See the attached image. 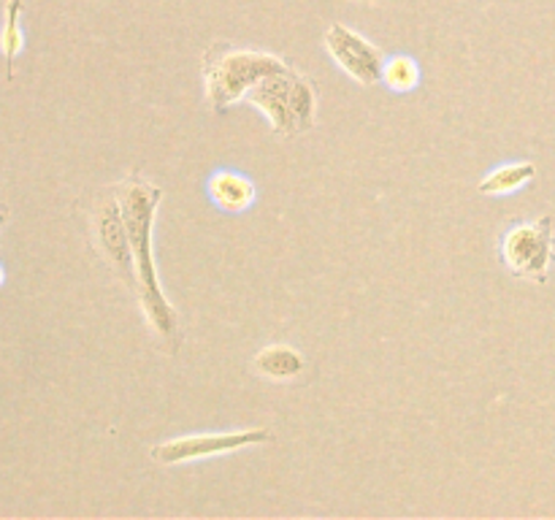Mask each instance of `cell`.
Segmentation results:
<instances>
[{
    "mask_svg": "<svg viewBox=\"0 0 555 520\" xmlns=\"http://www.w3.org/2000/svg\"><path fill=\"white\" fill-rule=\"evenodd\" d=\"M119 206H122L125 227H128L130 255H133L135 269V301L144 312L146 323L155 330L157 339L166 344V350L177 352L182 344V328L179 317L168 298L163 296L160 276L155 269V255H152V227H155L157 206L163 200V190L157 184L146 182L141 173H130L125 182L117 184Z\"/></svg>",
    "mask_w": 555,
    "mask_h": 520,
    "instance_id": "1",
    "label": "cell"
},
{
    "mask_svg": "<svg viewBox=\"0 0 555 520\" xmlns=\"http://www.w3.org/2000/svg\"><path fill=\"white\" fill-rule=\"evenodd\" d=\"M282 68H287V60L274 52H258V49L211 43L204 52V60H201L206 103L211 106V112L225 114L233 103L244 101L247 92L253 90L263 76Z\"/></svg>",
    "mask_w": 555,
    "mask_h": 520,
    "instance_id": "2",
    "label": "cell"
},
{
    "mask_svg": "<svg viewBox=\"0 0 555 520\" xmlns=\"http://www.w3.org/2000/svg\"><path fill=\"white\" fill-rule=\"evenodd\" d=\"M244 101L266 114L271 130L282 139L307 133L318 122V92H314L312 79L293 70L291 65L263 76Z\"/></svg>",
    "mask_w": 555,
    "mask_h": 520,
    "instance_id": "3",
    "label": "cell"
},
{
    "mask_svg": "<svg viewBox=\"0 0 555 520\" xmlns=\"http://www.w3.org/2000/svg\"><path fill=\"white\" fill-rule=\"evenodd\" d=\"M504 265L513 276L526 282L545 285L555 258L553 247V217H540L531 222H518L502 238Z\"/></svg>",
    "mask_w": 555,
    "mask_h": 520,
    "instance_id": "4",
    "label": "cell"
},
{
    "mask_svg": "<svg viewBox=\"0 0 555 520\" xmlns=\"http://www.w3.org/2000/svg\"><path fill=\"white\" fill-rule=\"evenodd\" d=\"M271 439H274V433H271L269 428H242V431H220V433H190V437H177V439H168V442L155 444V447L150 450V458L163 466L190 464V460L211 458V455L236 453V450L271 442Z\"/></svg>",
    "mask_w": 555,
    "mask_h": 520,
    "instance_id": "5",
    "label": "cell"
},
{
    "mask_svg": "<svg viewBox=\"0 0 555 520\" xmlns=\"http://www.w3.org/2000/svg\"><path fill=\"white\" fill-rule=\"evenodd\" d=\"M92 238L103 258L112 263V269L122 276L130 292H135V269L133 255H130L128 227H125L122 206H119L117 187L106 190L92 204Z\"/></svg>",
    "mask_w": 555,
    "mask_h": 520,
    "instance_id": "6",
    "label": "cell"
},
{
    "mask_svg": "<svg viewBox=\"0 0 555 520\" xmlns=\"http://www.w3.org/2000/svg\"><path fill=\"white\" fill-rule=\"evenodd\" d=\"M325 52L334 57V63L345 70L350 79H356L358 84L374 87L383 81L385 70V52L379 47H374L369 38H363L361 32H356L352 27L341 25V22H331L328 30L323 36Z\"/></svg>",
    "mask_w": 555,
    "mask_h": 520,
    "instance_id": "7",
    "label": "cell"
},
{
    "mask_svg": "<svg viewBox=\"0 0 555 520\" xmlns=\"http://www.w3.org/2000/svg\"><path fill=\"white\" fill-rule=\"evenodd\" d=\"M206 190H209L211 204L220 211H228V214H242L258 198V187H255L253 179L238 171L211 173Z\"/></svg>",
    "mask_w": 555,
    "mask_h": 520,
    "instance_id": "8",
    "label": "cell"
},
{
    "mask_svg": "<svg viewBox=\"0 0 555 520\" xmlns=\"http://www.w3.org/2000/svg\"><path fill=\"white\" fill-rule=\"evenodd\" d=\"M255 372L263 377L274 379V382H287L296 379L304 372V358L287 344H269L255 355Z\"/></svg>",
    "mask_w": 555,
    "mask_h": 520,
    "instance_id": "9",
    "label": "cell"
},
{
    "mask_svg": "<svg viewBox=\"0 0 555 520\" xmlns=\"http://www.w3.org/2000/svg\"><path fill=\"white\" fill-rule=\"evenodd\" d=\"M537 166L531 160L520 162H507V166H499L477 184L480 195H509L518 193L520 187H526L529 182H534Z\"/></svg>",
    "mask_w": 555,
    "mask_h": 520,
    "instance_id": "10",
    "label": "cell"
},
{
    "mask_svg": "<svg viewBox=\"0 0 555 520\" xmlns=\"http://www.w3.org/2000/svg\"><path fill=\"white\" fill-rule=\"evenodd\" d=\"M22 0H5V14H3V30H0V52H3L5 65H9V81L14 79V60L25 49V36H22Z\"/></svg>",
    "mask_w": 555,
    "mask_h": 520,
    "instance_id": "11",
    "label": "cell"
},
{
    "mask_svg": "<svg viewBox=\"0 0 555 520\" xmlns=\"http://www.w3.org/2000/svg\"><path fill=\"white\" fill-rule=\"evenodd\" d=\"M383 81L393 92H412L421 84V68H417L415 60L406 57V54H396V57H390L388 63H385Z\"/></svg>",
    "mask_w": 555,
    "mask_h": 520,
    "instance_id": "12",
    "label": "cell"
},
{
    "mask_svg": "<svg viewBox=\"0 0 555 520\" xmlns=\"http://www.w3.org/2000/svg\"><path fill=\"white\" fill-rule=\"evenodd\" d=\"M5 220H9V209H5V206H0V227H3Z\"/></svg>",
    "mask_w": 555,
    "mask_h": 520,
    "instance_id": "13",
    "label": "cell"
},
{
    "mask_svg": "<svg viewBox=\"0 0 555 520\" xmlns=\"http://www.w3.org/2000/svg\"><path fill=\"white\" fill-rule=\"evenodd\" d=\"M3 280H5V274H3V265H0V285H3Z\"/></svg>",
    "mask_w": 555,
    "mask_h": 520,
    "instance_id": "14",
    "label": "cell"
}]
</instances>
